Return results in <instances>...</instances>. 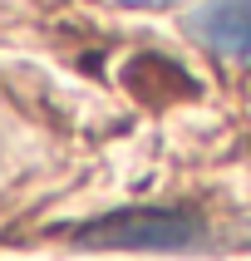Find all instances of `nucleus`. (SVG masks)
I'll return each mask as SVG.
<instances>
[{
	"label": "nucleus",
	"instance_id": "obj_1",
	"mask_svg": "<svg viewBox=\"0 0 251 261\" xmlns=\"http://www.w3.org/2000/svg\"><path fill=\"white\" fill-rule=\"evenodd\" d=\"M59 237L84 251H202L212 242V227L182 207H118L64 227Z\"/></svg>",
	"mask_w": 251,
	"mask_h": 261
},
{
	"label": "nucleus",
	"instance_id": "obj_2",
	"mask_svg": "<svg viewBox=\"0 0 251 261\" xmlns=\"http://www.w3.org/2000/svg\"><path fill=\"white\" fill-rule=\"evenodd\" d=\"M187 35L217 59L251 69V0H197L187 10Z\"/></svg>",
	"mask_w": 251,
	"mask_h": 261
}]
</instances>
